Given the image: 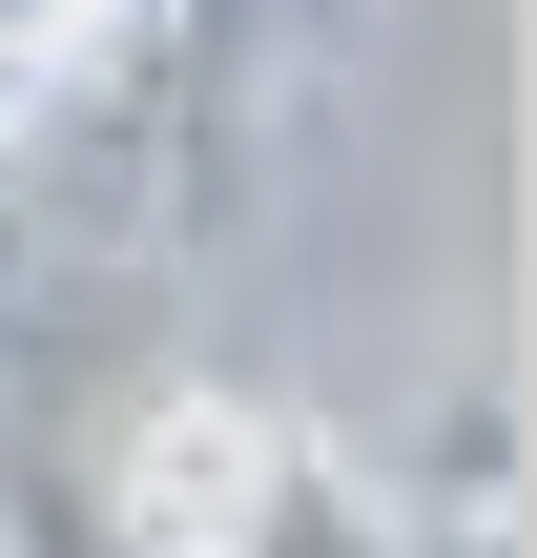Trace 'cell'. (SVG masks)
I'll use <instances>...</instances> for the list:
<instances>
[{
    "instance_id": "1",
    "label": "cell",
    "mask_w": 537,
    "mask_h": 558,
    "mask_svg": "<svg viewBox=\"0 0 537 558\" xmlns=\"http://www.w3.org/2000/svg\"><path fill=\"white\" fill-rule=\"evenodd\" d=\"M207 558H435V538H414V497H393L352 435H310V414H290V456L248 476V518H228Z\"/></svg>"
},
{
    "instance_id": "2",
    "label": "cell",
    "mask_w": 537,
    "mask_h": 558,
    "mask_svg": "<svg viewBox=\"0 0 537 558\" xmlns=\"http://www.w3.org/2000/svg\"><path fill=\"white\" fill-rule=\"evenodd\" d=\"M103 21H124V0H0V104L41 124V104L83 83V41H103Z\"/></svg>"
}]
</instances>
